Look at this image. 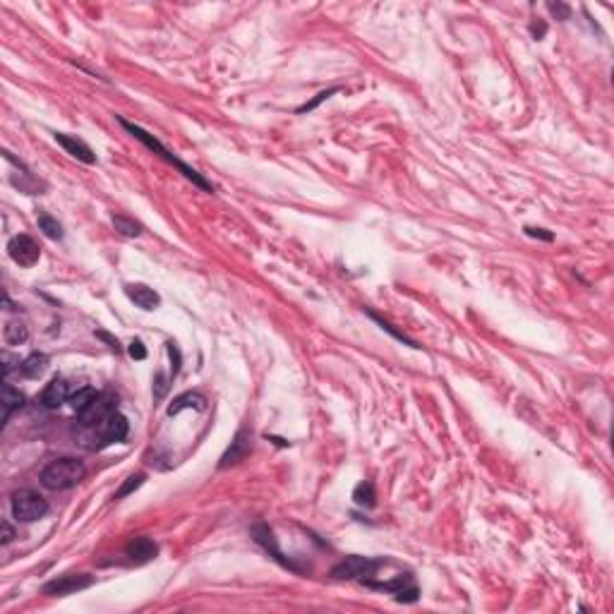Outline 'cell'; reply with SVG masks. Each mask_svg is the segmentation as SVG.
Wrapping results in <instances>:
<instances>
[{
    "label": "cell",
    "mask_w": 614,
    "mask_h": 614,
    "mask_svg": "<svg viewBox=\"0 0 614 614\" xmlns=\"http://www.w3.org/2000/svg\"><path fill=\"white\" fill-rule=\"evenodd\" d=\"M168 394V377L164 375V372H159V375L154 377V399H164V396Z\"/></svg>",
    "instance_id": "27"
},
{
    "label": "cell",
    "mask_w": 614,
    "mask_h": 614,
    "mask_svg": "<svg viewBox=\"0 0 614 614\" xmlns=\"http://www.w3.org/2000/svg\"><path fill=\"white\" fill-rule=\"evenodd\" d=\"M72 396V389H70V382L65 377H55L46 384V389L41 391V406L48 410H55L58 406H63L65 401H70Z\"/></svg>",
    "instance_id": "13"
},
{
    "label": "cell",
    "mask_w": 614,
    "mask_h": 614,
    "mask_svg": "<svg viewBox=\"0 0 614 614\" xmlns=\"http://www.w3.org/2000/svg\"><path fill=\"white\" fill-rule=\"evenodd\" d=\"M8 255L14 264L29 269V266H34L39 261L41 248H39L37 240L29 238V235H14V238H10V243H8Z\"/></svg>",
    "instance_id": "8"
},
{
    "label": "cell",
    "mask_w": 614,
    "mask_h": 614,
    "mask_svg": "<svg viewBox=\"0 0 614 614\" xmlns=\"http://www.w3.org/2000/svg\"><path fill=\"white\" fill-rule=\"evenodd\" d=\"M46 370H48V355H43V353H32L29 358H24L19 362V367H17V372L24 377V379H39Z\"/></svg>",
    "instance_id": "17"
},
{
    "label": "cell",
    "mask_w": 614,
    "mask_h": 614,
    "mask_svg": "<svg viewBox=\"0 0 614 614\" xmlns=\"http://www.w3.org/2000/svg\"><path fill=\"white\" fill-rule=\"evenodd\" d=\"M89 586H94V578L89 573H63L43 586V595H70V593L87 591Z\"/></svg>",
    "instance_id": "7"
},
{
    "label": "cell",
    "mask_w": 614,
    "mask_h": 614,
    "mask_svg": "<svg viewBox=\"0 0 614 614\" xmlns=\"http://www.w3.org/2000/svg\"><path fill=\"white\" fill-rule=\"evenodd\" d=\"M87 475V466H84L79 459H72V456H63V459H55L48 463L41 471L39 480L46 490L60 492V490H70V487L77 485L82 477Z\"/></svg>",
    "instance_id": "3"
},
{
    "label": "cell",
    "mask_w": 614,
    "mask_h": 614,
    "mask_svg": "<svg viewBox=\"0 0 614 614\" xmlns=\"http://www.w3.org/2000/svg\"><path fill=\"white\" fill-rule=\"evenodd\" d=\"M526 235H531V238H537V240H547V243H552V240H555V235L547 233L545 228H535V226H526Z\"/></svg>",
    "instance_id": "30"
},
{
    "label": "cell",
    "mask_w": 614,
    "mask_h": 614,
    "mask_svg": "<svg viewBox=\"0 0 614 614\" xmlns=\"http://www.w3.org/2000/svg\"><path fill=\"white\" fill-rule=\"evenodd\" d=\"M39 230H41L46 238L51 240H63V226L58 224V219H53L51 214H46V211H41L39 214Z\"/></svg>",
    "instance_id": "23"
},
{
    "label": "cell",
    "mask_w": 614,
    "mask_h": 614,
    "mask_svg": "<svg viewBox=\"0 0 614 614\" xmlns=\"http://www.w3.org/2000/svg\"><path fill=\"white\" fill-rule=\"evenodd\" d=\"M3 341L8 346L27 344V341H29V326L24 324V321H17V319L8 321V324H5V329H3Z\"/></svg>",
    "instance_id": "19"
},
{
    "label": "cell",
    "mask_w": 614,
    "mask_h": 614,
    "mask_svg": "<svg viewBox=\"0 0 614 614\" xmlns=\"http://www.w3.org/2000/svg\"><path fill=\"white\" fill-rule=\"evenodd\" d=\"M14 540V531L10 526V521H3V545H10Z\"/></svg>",
    "instance_id": "34"
},
{
    "label": "cell",
    "mask_w": 614,
    "mask_h": 614,
    "mask_svg": "<svg viewBox=\"0 0 614 614\" xmlns=\"http://www.w3.org/2000/svg\"><path fill=\"white\" fill-rule=\"evenodd\" d=\"M118 123L123 125V128L128 130V132L132 135L135 139H139V142H142L144 147L149 149V152L159 154L164 161H168L170 166H175V168H178L180 173L185 175V178H188V180H192V185H197V188H199V190H204V192H214V185H211L209 180H206L202 173H197V170H195L192 166H188V164H185V161H180L178 156H175L173 152H170V149H166L164 144H161L159 139L154 137V135H149L144 128H139V125L130 123V120H125V118H118Z\"/></svg>",
    "instance_id": "2"
},
{
    "label": "cell",
    "mask_w": 614,
    "mask_h": 614,
    "mask_svg": "<svg viewBox=\"0 0 614 614\" xmlns=\"http://www.w3.org/2000/svg\"><path fill=\"white\" fill-rule=\"evenodd\" d=\"M144 480H147V475H144V473H135V475H130L128 480H125L123 485H120V490L113 495V499L118 502V499H123V497L132 495V492L137 490V487H142V482H144Z\"/></svg>",
    "instance_id": "24"
},
{
    "label": "cell",
    "mask_w": 614,
    "mask_h": 614,
    "mask_svg": "<svg viewBox=\"0 0 614 614\" xmlns=\"http://www.w3.org/2000/svg\"><path fill=\"white\" fill-rule=\"evenodd\" d=\"M53 139L72 156V159L82 161V164H87V166L97 164V154H94L92 147H89L87 142H82L79 137H72V135H65V132H53Z\"/></svg>",
    "instance_id": "12"
},
{
    "label": "cell",
    "mask_w": 614,
    "mask_h": 614,
    "mask_svg": "<svg viewBox=\"0 0 614 614\" xmlns=\"http://www.w3.org/2000/svg\"><path fill=\"white\" fill-rule=\"evenodd\" d=\"M113 228L118 230L120 235H125V238H137V235H142V224H137V221L128 219V216L123 214H115L113 216Z\"/></svg>",
    "instance_id": "22"
},
{
    "label": "cell",
    "mask_w": 614,
    "mask_h": 614,
    "mask_svg": "<svg viewBox=\"0 0 614 614\" xmlns=\"http://www.w3.org/2000/svg\"><path fill=\"white\" fill-rule=\"evenodd\" d=\"M382 564H386L384 559H372V557H360V555H350L346 557V559H341L339 564H334L329 571V576L334 578V581H355V578H360V581H365V578L375 576V571L382 566Z\"/></svg>",
    "instance_id": "5"
},
{
    "label": "cell",
    "mask_w": 614,
    "mask_h": 614,
    "mask_svg": "<svg viewBox=\"0 0 614 614\" xmlns=\"http://www.w3.org/2000/svg\"><path fill=\"white\" fill-rule=\"evenodd\" d=\"M159 555V545L152 540V537H132V540L125 545V557L130 559V564H147L156 559Z\"/></svg>",
    "instance_id": "14"
},
{
    "label": "cell",
    "mask_w": 614,
    "mask_h": 614,
    "mask_svg": "<svg viewBox=\"0 0 614 614\" xmlns=\"http://www.w3.org/2000/svg\"><path fill=\"white\" fill-rule=\"evenodd\" d=\"M12 518L19 523H34L48 513V502L37 490H17L10 499Z\"/></svg>",
    "instance_id": "4"
},
{
    "label": "cell",
    "mask_w": 614,
    "mask_h": 614,
    "mask_svg": "<svg viewBox=\"0 0 614 614\" xmlns=\"http://www.w3.org/2000/svg\"><path fill=\"white\" fill-rule=\"evenodd\" d=\"M128 353H130V358H135V360H144V358H147V348H144V344L139 339H135L132 344L128 346Z\"/></svg>",
    "instance_id": "28"
},
{
    "label": "cell",
    "mask_w": 614,
    "mask_h": 614,
    "mask_svg": "<svg viewBox=\"0 0 614 614\" xmlns=\"http://www.w3.org/2000/svg\"><path fill=\"white\" fill-rule=\"evenodd\" d=\"M97 396H99V391L97 389H92V386H82V389H77V391H72V396H70V406H72L75 408V413H82V410H87L89 406L94 404V401H97Z\"/></svg>",
    "instance_id": "20"
},
{
    "label": "cell",
    "mask_w": 614,
    "mask_h": 614,
    "mask_svg": "<svg viewBox=\"0 0 614 614\" xmlns=\"http://www.w3.org/2000/svg\"><path fill=\"white\" fill-rule=\"evenodd\" d=\"M531 34L537 39V41H540V39L547 34V24H545V22H533V24H531Z\"/></svg>",
    "instance_id": "33"
},
{
    "label": "cell",
    "mask_w": 614,
    "mask_h": 614,
    "mask_svg": "<svg viewBox=\"0 0 614 614\" xmlns=\"http://www.w3.org/2000/svg\"><path fill=\"white\" fill-rule=\"evenodd\" d=\"M99 336H101L103 341H108V344H110V348H113V350H120V344H118V341H115V339H110L108 334H103V331H101V334H99Z\"/></svg>",
    "instance_id": "35"
},
{
    "label": "cell",
    "mask_w": 614,
    "mask_h": 614,
    "mask_svg": "<svg viewBox=\"0 0 614 614\" xmlns=\"http://www.w3.org/2000/svg\"><path fill=\"white\" fill-rule=\"evenodd\" d=\"M252 537L257 545H261L266 552H269L271 557H274L276 562L281 564V566L290 568V571H300V566L295 564L293 559H288V557L284 555V552L279 550V545H276V537H274V531H271L266 523H257V526H252Z\"/></svg>",
    "instance_id": "10"
},
{
    "label": "cell",
    "mask_w": 614,
    "mask_h": 614,
    "mask_svg": "<svg viewBox=\"0 0 614 614\" xmlns=\"http://www.w3.org/2000/svg\"><path fill=\"white\" fill-rule=\"evenodd\" d=\"M336 92H339V87H334V89H326V92L317 94V97H315V99H312V101H310V103L300 106V108H298V113H310V110H315V108H317V106H319L321 101H326V99H329V97H331V94H336Z\"/></svg>",
    "instance_id": "26"
},
{
    "label": "cell",
    "mask_w": 614,
    "mask_h": 614,
    "mask_svg": "<svg viewBox=\"0 0 614 614\" xmlns=\"http://www.w3.org/2000/svg\"><path fill=\"white\" fill-rule=\"evenodd\" d=\"M185 408L204 410L206 408V396L199 394V391H188V394L178 396V399L168 406V415H178V413L185 410Z\"/></svg>",
    "instance_id": "18"
},
{
    "label": "cell",
    "mask_w": 614,
    "mask_h": 614,
    "mask_svg": "<svg viewBox=\"0 0 614 614\" xmlns=\"http://www.w3.org/2000/svg\"><path fill=\"white\" fill-rule=\"evenodd\" d=\"M547 10H550L552 14H557L559 19H568V14H571L568 5H562V3H547Z\"/></svg>",
    "instance_id": "31"
},
{
    "label": "cell",
    "mask_w": 614,
    "mask_h": 614,
    "mask_svg": "<svg viewBox=\"0 0 614 614\" xmlns=\"http://www.w3.org/2000/svg\"><path fill=\"white\" fill-rule=\"evenodd\" d=\"M367 588H372V591H384V593H391V595H396V600L399 602H417V597H420V591H417L415 581H413L410 573H399L396 578H391V581H384V583H377V581H370V578H365Z\"/></svg>",
    "instance_id": "6"
},
{
    "label": "cell",
    "mask_w": 614,
    "mask_h": 614,
    "mask_svg": "<svg viewBox=\"0 0 614 614\" xmlns=\"http://www.w3.org/2000/svg\"><path fill=\"white\" fill-rule=\"evenodd\" d=\"M250 449H252V432H250L248 427H240L238 435H235L233 442H230V449L226 451L224 459H221L219 468H228V466L240 463L250 454Z\"/></svg>",
    "instance_id": "11"
},
{
    "label": "cell",
    "mask_w": 614,
    "mask_h": 614,
    "mask_svg": "<svg viewBox=\"0 0 614 614\" xmlns=\"http://www.w3.org/2000/svg\"><path fill=\"white\" fill-rule=\"evenodd\" d=\"M0 404H3V425H8L10 417L14 410H19L24 406V394L19 389H14L8 379L3 382V394H0Z\"/></svg>",
    "instance_id": "16"
},
{
    "label": "cell",
    "mask_w": 614,
    "mask_h": 614,
    "mask_svg": "<svg viewBox=\"0 0 614 614\" xmlns=\"http://www.w3.org/2000/svg\"><path fill=\"white\" fill-rule=\"evenodd\" d=\"M367 317H372V319H375V321H377V324H379V326H382V329H384V331H389V334H391V336H396V339H399V341H404V344H408V346H410V348H420V346H417V344H415V341H413V339H408V336H406V334H401V331H396V329H394V326H391V324H389V321H386V319H382V317H379V315H375V312H370V310H367Z\"/></svg>",
    "instance_id": "25"
},
{
    "label": "cell",
    "mask_w": 614,
    "mask_h": 614,
    "mask_svg": "<svg viewBox=\"0 0 614 614\" xmlns=\"http://www.w3.org/2000/svg\"><path fill=\"white\" fill-rule=\"evenodd\" d=\"M14 365L19 367V360H17V358H10V355L5 353V355H3V375H5V379H8V375L14 370Z\"/></svg>",
    "instance_id": "32"
},
{
    "label": "cell",
    "mask_w": 614,
    "mask_h": 614,
    "mask_svg": "<svg viewBox=\"0 0 614 614\" xmlns=\"http://www.w3.org/2000/svg\"><path fill=\"white\" fill-rule=\"evenodd\" d=\"M125 295H128L130 303H135L139 310H147V312H152L161 305V295L144 284H128L125 286Z\"/></svg>",
    "instance_id": "15"
},
{
    "label": "cell",
    "mask_w": 614,
    "mask_h": 614,
    "mask_svg": "<svg viewBox=\"0 0 614 614\" xmlns=\"http://www.w3.org/2000/svg\"><path fill=\"white\" fill-rule=\"evenodd\" d=\"M115 410H118V396L110 394V391H99L97 401L77 415V425H99Z\"/></svg>",
    "instance_id": "9"
},
{
    "label": "cell",
    "mask_w": 614,
    "mask_h": 614,
    "mask_svg": "<svg viewBox=\"0 0 614 614\" xmlns=\"http://www.w3.org/2000/svg\"><path fill=\"white\" fill-rule=\"evenodd\" d=\"M128 432H130V422L123 413H110L106 420H101L99 425H77L75 430V442L79 446L89 451H99L103 446L110 444H118V442L128 439Z\"/></svg>",
    "instance_id": "1"
},
{
    "label": "cell",
    "mask_w": 614,
    "mask_h": 614,
    "mask_svg": "<svg viewBox=\"0 0 614 614\" xmlns=\"http://www.w3.org/2000/svg\"><path fill=\"white\" fill-rule=\"evenodd\" d=\"M166 348H168L170 360H173V372H170V377H175V375H178V370H180V350H178V346H175L173 341H168V344H166Z\"/></svg>",
    "instance_id": "29"
},
{
    "label": "cell",
    "mask_w": 614,
    "mask_h": 614,
    "mask_svg": "<svg viewBox=\"0 0 614 614\" xmlns=\"http://www.w3.org/2000/svg\"><path fill=\"white\" fill-rule=\"evenodd\" d=\"M353 502L358 506H362V509H372V506L377 504V492H375V485H372L370 480H362L358 487L353 490Z\"/></svg>",
    "instance_id": "21"
}]
</instances>
